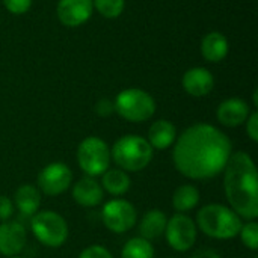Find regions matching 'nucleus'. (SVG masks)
<instances>
[{"instance_id": "obj_1", "label": "nucleus", "mask_w": 258, "mask_h": 258, "mask_svg": "<svg viewBox=\"0 0 258 258\" xmlns=\"http://www.w3.org/2000/svg\"><path fill=\"white\" fill-rule=\"evenodd\" d=\"M231 154V141L222 130L207 122H198L175 139L172 162L186 178L210 180L225 169Z\"/></svg>"}, {"instance_id": "obj_2", "label": "nucleus", "mask_w": 258, "mask_h": 258, "mask_svg": "<svg viewBox=\"0 0 258 258\" xmlns=\"http://www.w3.org/2000/svg\"><path fill=\"white\" fill-rule=\"evenodd\" d=\"M222 172L228 207L242 219L255 221L258 216V177L252 157L245 151H236Z\"/></svg>"}, {"instance_id": "obj_3", "label": "nucleus", "mask_w": 258, "mask_h": 258, "mask_svg": "<svg viewBox=\"0 0 258 258\" xmlns=\"http://www.w3.org/2000/svg\"><path fill=\"white\" fill-rule=\"evenodd\" d=\"M197 228L210 239L231 240L239 236L243 225L242 218L228 206L207 204L197 213Z\"/></svg>"}, {"instance_id": "obj_4", "label": "nucleus", "mask_w": 258, "mask_h": 258, "mask_svg": "<svg viewBox=\"0 0 258 258\" xmlns=\"http://www.w3.org/2000/svg\"><path fill=\"white\" fill-rule=\"evenodd\" d=\"M154 150L147 141L139 135H125L116 139L110 148L112 160L116 166L125 172L144 171L153 160Z\"/></svg>"}, {"instance_id": "obj_5", "label": "nucleus", "mask_w": 258, "mask_h": 258, "mask_svg": "<svg viewBox=\"0 0 258 258\" xmlns=\"http://www.w3.org/2000/svg\"><path fill=\"white\" fill-rule=\"evenodd\" d=\"M115 112L128 122H145L156 113V100L141 88L122 89L115 101Z\"/></svg>"}, {"instance_id": "obj_6", "label": "nucleus", "mask_w": 258, "mask_h": 258, "mask_svg": "<svg viewBox=\"0 0 258 258\" xmlns=\"http://www.w3.org/2000/svg\"><path fill=\"white\" fill-rule=\"evenodd\" d=\"M30 231L47 248H60L70 234L65 218L51 210H41L30 218Z\"/></svg>"}, {"instance_id": "obj_7", "label": "nucleus", "mask_w": 258, "mask_h": 258, "mask_svg": "<svg viewBox=\"0 0 258 258\" xmlns=\"http://www.w3.org/2000/svg\"><path fill=\"white\" fill-rule=\"evenodd\" d=\"M77 163L86 177H101L110 166V147L98 136L85 138L77 147Z\"/></svg>"}, {"instance_id": "obj_8", "label": "nucleus", "mask_w": 258, "mask_h": 258, "mask_svg": "<svg viewBox=\"0 0 258 258\" xmlns=\"http://www.w3.org/2000/svg\"><path fill=\"white\" fill-rule=\"evenodd\" d=\"M101 221L109 231L115 234H124L136 225L138 212L130 201L113 198L103 206Z\"/></svg>"}, {"instance_id": "obj_9", "label": "nucleus", "mask_w": 258, "mask_h": 258, "mask_svg": "<svg viewBox=\"0 0 258 258\" xmlns=\"http://www.w3.org/2000/svg\"><path fill=\"white\" fill-rule=\"evenodd\" d=\"M169 248L177 252L192 249L198 239V228L192 218L184 213H175L166 222L165 234Z\"/></svg>"}, {"instance_id": "obj_10", "label": "nucleus", "mask_w": 258, "mask_h": 258, "mask_svg": "<svg viewBox=\"0 0 258 258\" xmlns=\"http://www.w3.org/2000/svg\"><path fill=\"white\" fill-rule=\"evenodd\" d=\"M73 184V171L62 162H53L44 166L36 177V187L47 197H59Z\"/></svg>"}, {"instance_id": "obj_11", "label": "nucleus", "mask_w": 258, "mask_h": 258, "mask_svg": "<svg viewBox=\"0 0 258 258\" xmlns=\"http://www.w3.org/2000/svg\"><path fill=\"white\" fill-rule=\"evenodd\" d=\"M92 0H59L56 6L57 20L67 27L85 24L92 17Z\"/></svg>"}, {"instance_id": "obj_12", "label": "nucleus", "mask_w": 258, "mask_h": 258, "mask_svg": "<svg viewBox=\"0 0 258 258\" xmlns=\"http://www.w3.org/2000/svg\"><path fill=\"white\" fill-rule=\"evenodd\" d=\"M27 242V231L17 221H5L0 224V254L3 257L18 255Z\"/></svg>"}, {"instance_id": "obj_13", "label": "nucleus", "mask_w": 258, "mask_h": 258, "mask_svg": "<svg viewBox=\"0 0 258 258\" xmlns=\"http://www.w3.org/2000/svg\"><path fill=\"white\" fill-rule=\"evenodd\" d=\"M251 115L249 104L237 97H231L224 100L216 109V118L219 124L224 127H239L246 122L248 116Z\"/></svg>"}, {"instance_id": "obj_14", "label": "nucleus", "mask_w": 258, "mask_h": 258, "mask_svg": "<svg viewBox=\"0 0 258 258\" xmlns=\"http://www.w3.org/2000/svg\"><path fill=\"white\" fill-rule=\"evenodd\" d=\"M181 86L190 97H206L213 91L215 77L204 67H194L181 77Z\"/></svg>"}, {"instance_id": "obj_15", "label": "nucleus", "mask_w": 258, "mask_h": 258, "mask_svg": "<svg viewBox=\"0 0 258 258\" xmlns=\"http://www.w3.org/2000/svg\"><path fill=\"white\" fill-rule=\"evenodd\" d=\"M71 186L73 200L82 207L92 209L100 206L104 200V190L101 184L92 177H83Z\"/></svg>"}, {"instance_id": "obj_16", "label": "nucleus", "mask_w": 258, "mask_h": 258, "mask_svg": "<svg viewBox=\"0 0 258 258\" xmlns=\"http://www.w3.org/2000/svg\"><path fill=\"white\" fill-rule=\"evenodd\" d=\"M230 50L228 39L221 32H209L201 41V54L210 63L222 62Z\"/></svg>"}, {"instance_id": "obj_17", "label": "nucleus", "mask_w": 258, "mask_h": 258, "mask_svg": "<svg viewBox=\"0 0 258 258\" xmlns=\"http://www.w3.org/2000/svg\"><path fill=\"white\" fill-rule=\"evenodd\" d=\"M177 139V128L168 119H157L148 128L147 141L153 147V150H168L174 145Z\"/></svg>"}, {"instance_id": "obj_18", "label": "nucleus", "mask_w": 258, "mask_h": 258, "mask_svg": "<svg viewBox=\"0 0 258 258\" xmlns=\"http://www.w3.org/2000/svg\"><path fill=\"white\" fill-rule=\"evenodd\" d=\"M14 207L24 216H33L41 207V192L35 184H21L14 194Z\"/></svg>"}, {"instance_id": "obj_19", "label": "nucleus", "mask_w": 258, "mask_h": 258, "mask_svg": "<svg viewBox=\"0 0 258 258\" xmlns=\"http://www.w3.org/2000/svg\"><path fill=\"white\" fill-rule=\"evenodd\" d=\"M166 222H168V218L162 210H159V209L148 210L139 222L141 237L148 240V242L162 237L165 234Z\"/></svg>"}, {"instance_id": "obj_20", "label": "nucleus", "mask_w": 258, "mask_h": 258, "mask_svg": "<svg viewBox=\"0 0 258 258\" xmlns=\"http://www.w3.org/2000/svg\"><path fill=\"white\" fill-rule=\"evenodd\" d=\"M100 184H101L103 190H106L112 197H122L130 190L132 178L125 171H122L119 168H113V169L109 168L101 175V183Z\"/></svg>"}, {"instance_id": "obj_21", "label": "nucleus", "mask_w": 258, "mask_h": 258, "mask_svg": "<svg viewBox=\"0 0 258 258\" xmlns=\"http://www.w3.org/2000/svg\"><path fill=\"white\" fill-rule=\"evenodd\" d=\"M201 200V194L194 184H181L172 194V207L177 213L192 212Z\"/></svg>"}, {"instance_id": "obj_22", "label": "nucleus", "mask_w": 258, "mask_h": 258, "mask_svg": "<svg viewBox=\"0 0 258 258\" xmlns=\"http://www.w3.org/2000/svg\"><path fill=\"white\" fill-rule=\"evenodd\" d=\"M154 248L151 242L139 237H132L121 249V258H154Z\"/></svg>"}, {"instance_id": "obj_23", "label": "nucleus", "mask_w": 258, "mask_h": 258, "mask_svg": "<svg viewBox=\"0 0 258 258\" xmlns=\"http://www.w3.org/2000/svg\"><path fill=\"white\" fill-rule=\"evenodd\" d=\"M92 6L104 18H118L125 8V0H92Z\"/></svg>"}, {"instance_id": "obj_24", "label": "nucleus", "mask_w": 258, "mask_h": 258, "mask_svg": "<svg viewBox=\"0 0 258 258\" xmlns=\"http://www.w3.org/2000/svg\"><path fill=\"white\" fill-rule=\"evenodd\" d=\"M239 237L242 243L251 249V251H258V224L255 221H248L246 224L242 225L239 231Z\"/></svg>"}, {"instance_id": "obj_25", "label": "nucleus", "mask_w": 258, "mask_h": 258, "mask_svg": "<svg viewBox=\"0 0 258 258\" xmlns=\"http://www.w3.org/2000/svg\"><path fill=\"white\" fill-rule=\"evenodd\" d=\"M2 2L8 12L14 15H23L30 9L33 0H2Z\"/></svg>"}, {"instance_id": "obj_26", "label": "nucleus", "mask_w": 258, "mask_h": 258, "mask_svg": "<svg viewBox=\"0 0 258 258\" xmlns=\"http://www.w3.org/2000/svg\"><path fill=\"white\" fill-rule=\"evenodd\" d=\"M77 258H113L110 251L101 245H91L85 248Z\"/></svg>"}, {"instance_id": "obj_27", "label": "nucleus", "mask_w": 258, "mask_h": 258, "mask_svg": "<svg viewBox=\"0 0 258 258\" xmlns=\"http://www.w3.org/2000/svg\"><path fill=\"white\" fill-rule=\"evenodd\" d=\"M14 215V203L9 197L0 195V221H9Z\"/></svg>"}, {"instance_id": "obj_28", "label": "nucleus", "mask_w": 258, "mask_h": 258, "mask_svg": "<svg viewBox=\"0 0 258 258\" xmlns=\"http://www.w3.org/2000/svg\"><path fill=\"white\" fill-rule=\"evenodd\" d=\"M246 135L252 142H258V112L254 110L246 119Z\"/></svg>"}, {"instance_id": "obj_29", "label": "nucleus", "mask_w": 258, "mask_h": 258, "mask_svg": "<svg viewBox=\"0 0 258 258\" xmlns=\"http://www.w3.org/2000/svg\"><path fill=\"white\" fill-rule=\"evenodd\" d=\"M115 112V106H113V101L109 100V98H101L97 101L95 104V113L101 118H107L110 116L112 113Z\"/></svg>"}, {"instance_id": "obj_30", "label": "nucleus", "mask_w": 258, "mask_h": 258, "mask_svg": "<svg viewBox=\"0 0 258 258\" xmlns=\"http://www.w3.org/2000/svg\"><path fill=\"white\" fill-rule=\"evenodd\" d=\"M192 258H222L216 251L213 249H200L198 252H195Z\"/></svg>"}, {"instance_id": "obj_31", "label": "nucleus", "mask_w": 258, "mask_h": 258, "mask_svg": "<svg viewBox=\"0 0 258 258\" xmlns=\"http://www.w3.org/2000/svg\"><path fill=\"white\" fill-rule=\"evenodd\" d=\"M6 258H23V257H20V255H14V257H6Z\"/></svg>"}]
</instances>
